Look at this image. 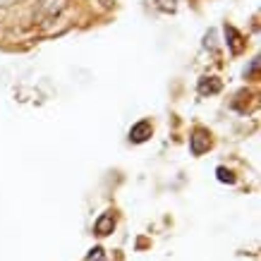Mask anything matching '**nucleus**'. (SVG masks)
Returning a JSON list of instances; mask_svg holds the SVG:
<instances>
[{"mask_svg":"<svg viewBox=\"0 0 261 261\" xmlns=\"http://www.w3.org/2000/svg\"><path fill=\"white\" fill-rule=\"evenodd\" d=\"M146 137H151V125L146 122V120H144V122H137V125L129 129V139L137 142V144L146 142Z\"/></svg>","mask_w":261,"mask_h":261,"instance_id":"obj_1","label":"nucleus"},{"mask_svg":"<svg viewBox=\"0 0 261 261\" xmlns=\"http://www.w3.org/2000/svg\"><path fill=\"white\" fill-rule=\"evenodd\" d=\"M190 149L194 156H199V153H204L206 149H208V137L204 135V132H194V137H192V144Z\"/></svg>","mask_w":261,"mask_h":261,"instance_id":"obj_2","label":"nucleus"},{"mask_svg":"<svg viewBox=\"0 0 261 261\" xmlns=\"http://www.w3.org/2000/svg\"><path fill=\"white\" fill-rule=\"evenodd\" d=\"M113 228H115L113 214H103L101 218L96 221V232H98V235H108V232H113Z\"/></svg>","mask_w":261,"mask_h":261,"instance_id":"obj_3","label":"nucleus"},{"mask_svg":"<svg viewBox=\"0 0 261 261\" xmlns=\"http://www.w3.org/2000/svg\"><path fill=\"white\" fill-rule=\"evenodd\" d=\"M218 180H221V182H235V177H232L225 168H218Z\"/></svg>","mask_w":261,"mask_h":261,"instance_id":"obj_4","label":"nucleus"},{"mask_svg":"<svg viewBox=\"0 0 261 261\" xmlns=\"http://www.w3.org/2000/svg\"><path fill=\"white\" fill-rule=\"evenodd\" d=\"M87 261H103V249H98V247L91 249V254L87 256Z\"/></svg>","mask_w":261,"mask_h":261,"instance_id":"obj_5","label":"nucleus"}]
</instances>
